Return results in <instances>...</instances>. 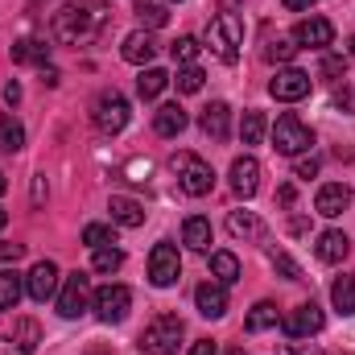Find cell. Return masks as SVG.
<instances>
[{
  "instance_id": "obj_1",
  "label": "cell",
  "mask_w": 355,
  "mask_h": 355,
  "mask_svg": "<svg viewBox=\"0 0 355 355\" xmlns=\"http://www.w3.org/2000/svg\"><path fill=\"white\" fill-rule=\"evenodd\" d=\"M103 17H107V12H103V0L67 4V8L54 12V37H58L62 46H83V42H91V37L99 33Z\"/></svg>"
},
{
  "instance_id": "obj_2",
  "label": "cell",
  "mask_w": 355,
  "mask_h": 355,
  "mask_svg": "<svg viewBox=\"0 0 355 355\" xmlns=\"http://www.w3.org/2000/svg\"><path fill=\"white\" fill-rule=\"evenodd\" d=\"M202 42H207V50H211L219 62H236V58H240V46H244V25H240V17H236V12L211 17Z\"/></svg>"
},
{
  "instance_id": "obj_3",
  "label": "cell",
  "mask_w": 355,
  "mask_h": 355,
  "mask_svg": "<svg viewBox=\"0 0 355 355\" xmlns=\"http://www.w3.org/2000/svg\"><path fill=\"white\" fill-rule=\"evenodd\" d=\"M182 318L178 314H157L145 331H141V352L145 355H178V343H182Z\"/></svg>"
},
{
  "instance_id": "obj_4",
  "label": "cell",
  "mask_w": 355,
  "mask_h": 355,
  "mask_svg": "<svg viewBox=\"0 0 355 355\" xmlns=\"http://www.w3.org/2000/svg\"><path fill=\"white\" fill-rule=\"evenodd\" d=\"M310 145H314V132H310L293 112H285V116L272 124V149H277V153H285V157H302Z\"/></svg>"
},
{
  "instance_id": "obj_5",
  "label": "cell",
  "mask_w": 355,
  "mask_h": 355,
  "mask_svg": "<svg viewBox=\"0 0 355 355\" xmlns=\"http://www.w3.org/2000/svg\"><path fill=\"white\" fill-rule=\"evenodd\" d=\"M174 174H178V186H182L190 198H202V194H211V186H215V170H211L202 157H194V153H178Z\"/></svg>"
},
{
  "instance_id": "obj_6",
  "label": "cell",
  "mask_w": 355,
  "mask_h": 355,
  "mask_svg": "<svg viewBox=\"0 0 355 355\" xmlns=\"http://www.w3.org/2000/svg\"><path fill=\"white\" fill-rule=\"evenodd\" d=\"M95 128L103 132V137H116V132H124L128 128V120H132V112H128V99L120 95V91H103L99 99H95Z\"/></svg>"
},
{
  "instance_id": "obj_7",
  "label": "cell",
  "mask_w": 355,
  "mask_h": 355,
  "mask_svg": "<svg viewBox=\"0 0 355 355\" xmlns=\"http://www.w3.org/2000/svg\"><path fill=\"white\" fill-rule=\"evenodd\" d=\"M128 306H132L128 285H103V289H95V297H91V310H95L99 322H124V318H128Z\"/></svg>"
},
{
  "instance_id": "obj_8",
  "label": "cell",
  "mask_w": 355,
  "mask_h": 355,
  "mask_svg": "<svg viewBox=\"0 0 355 355\" xmlns=\"http://www.w3.org/2000/svg\"><path fill=\"white\" fill-rule=\"evenodd\" d=\"M322 327H327V314H322L318 302H302V306H293V310L281 318V331H285L289 339H310V335H318Z\"/></svg>"
},
{
  "instance_id": "obj_9",
  "label": "cell",
  "mask_w": 355,
  "mask_h": 355,
  "mask_svg": "<svg viewBox=\"0 0 355 355\" xmlns=\"http://www.w3.org/2000/svg\"><path fill=\"white\" fill-rule=\"evenodd\" d=\"M178 277H182V257H178V248L170 240L153 244V252H149V281H153L157 289H170V285H178Z\"/></svg>"
},
{
  "instance_id": "obj_10",
  "label": "cell",
  "mask_w": 355,
  "mask_h": 355,
  "mask_svg": "<svg viewBox=\"0 0 355 355\" xmlns=\"http://www.w3.org/2000/svg\"><path fill=\"white\" fill-rule=\"evenodd\" d=\"M91 281L87 272H71L67 281H62V293H58V314L62 318H79V314H87L91 310Z\"/></svg>"
},
{
  "instance_id": "obj_11",
  "label": "cell",
  "mask_w": 355,
  "mask_h": 355,
  "mask_svg": "<svg viewBox=\"0 0 355 355\" xmlns=\"http://www.w3.org/2000/svg\"><path fill=\"white\" fill-rule=\"evenodd\" d=\"M268 95L281 99V103H297V99L310 95V75L297 71V67H281V71L272 75V83H268Z\"/></svg>"
},
{
  "instance_id": "obj_12",
  "label": "cell",
  "mask_w": 355,
  "mask_h": 355,
  "mask_svg": "<svg viewBox=\"0 0 355 355\" xmlns=\"http://www.w3.org/2000/svg\"><path fill=\"white\" fill-rule=\"evenodd\" d=\"M42 339V327L33 318H17L8 335H0V355H33Z\"/></svg>"
},
{
  "instance_id": "obj_13",
  "label": "cell",
  "mask_w": 355,
  "mask_h": 355,
  "mask_svg": "<svg viewBox=\"0 0 355 355\" xmlns=\"http://www.w3.org/2000/svg\"><path fill=\"white\" fill-rule=\"evenodd\" d=\"M293 42L306 46V50H327V46L335 42V25H331L327 17H306V21H297Z\"/></svg>"
},
{
  "instance_id": "obj_14",
  "label": "cell",
  "mask_w": 355,
  "mask_h": 355,
  "mask_svg": "<svg viewBox=\"0 0 355 355\" xmlns=\"http://www.w3.org/2000/svg\"><path fill=\"white\" fill-rule=\"evenodd\" d=\"M25 293L33 302H50L58 293V265L54 261H37L29 268V277H25Z\"/></svg>"
},
{
  "instance_id": "obj_15",
  "label": "cell",
  "mask_w": 355,
  "mask_h": 355,
  "mask_svg": "<svg viewBox=\"0 0 355 355\" xmlns=\"http://www.w3.org/2000/svg\"><path fill=\"white\" fill-rule=\"evenodd\" d=\"M194 306H198L202 318H223V314H227V285H219L215 277L202 281V285L194 289Z\"/></svg>"
},
{
  "instance_id": "obj_16",
  "label": "cell",
  "mask_w": 355,
  "mask_h": 355,
  "mask_svg": "<svg viewBox=\"0 0 355 355\" xmlns=\"http://www.w3.org/2000/svg\"><path fill=\"white\" fill-rule=\"evenodd\" d=\"M347 207H352V190H347L343 182H327V186H318V194H314V211H318V215L335 219V215H343Z\"/></svg>"
},
{
  "instance_id": "obj_17",
  "label": "cell",
  "mask_w": 355,
  "mask_h": 355,
  "mask_svg": "<svg viewBox=\"0 0 355 355\" xmlns=\"http://www.w3.org/2000/svg\"><path fill=\"white\" fill-rule=\"evenodd\" d=\"M232 190L240 194V198H252L257 190H261V162L257 157H236L232 162Z\"/></svg>"
},
{
  "instance_id": "obj_18",
  "label": "cell",
  "mask_w": 355,
  "mask_h": 355,
  "mask_svg": "<svg viewBox=\"0 0 355 355\" xmlns=\"http://www.w3.org/2000/svg\"><path fill=\"white\" fill-rule=\"evenodd\" d=\"M198 128H202L211 141H227V132H232V107H227L223 99H215L211 107H202V116H198Z\"/></svg>"
},
{
  "instance_id": "obj_19",
  "label": "cell",
  "mask_w": 355,
  "mask_h": 355,
  "mask_svg": "<svg viewBox=\"0 0 355 355\" xmlns=\"http://www.w3.org/2000/svg\"><path fill=\"white\" fill-rule=\"evenodd\" d=\"M120 54H124V62H132V67L145 71V62H153V54H157V42H153L149 29H137V33L124 37V50Z\"/></svg>"
},
{
  "instance_id": "obj_20",
  "label": "cell",
  "mask_w": 355,
  "mask_h": 355,
  "mask_svg": "<svg viewBox=\"0 0 355 355\" xmlns=\"http://www.w3.org/2000/svg\"><path fill=\"white\" fill-rule=\"evenodd\" d=\"M227 232H232L236 240H252V244L265 240V223L257 219V211H232V215H227Z\"/></svg>"
},
{
  "instance_id": "obj_21",
  "label": "cell",
  "mask_w": 355,
  "mask_h": 355,
  "mask_svg": "<svg viewBox=\"0 0 355 355\" xmlns=\"http://www.w3.org/2000/svg\"><path fill=\"white\" fill-rule=\"evenodd\" d=\"M314 252H318V261H322V265H339V261L352 252V240H347L343 232H335V227H331V232H322V236H318Z\"/></svg>"
},
{
  "instance_id": "obj_22",
  "label": "cell",
  "mask_w": 355,
  "mask_h": 355,
  "mask_svg": "<svg viewBox=\"0 0 355 355\" xmlns=\"http://www.w3.org/2000/svg\"><path fill=\"white\" fill-rule=\"evenodd\" d=\"M107 211H112V223H120V227H141V223H145V207H141L137 198H124V194H112V202H107Z\"/></svg>"
},
{
  "instance_id": "obj_23",
  "label": "cell",
  "mask_w": 355,
  "mask_h": 355,
  "mask_svg": "<svg viewBox=\"0 0 355 355\" xmlns=\"http://www.w3.org/2000/svg\"><path fill=\"white\" fill-rule=\"evenodd\" d=\"M182 244H186L190 252H207V248H211V219L190 215V219L182 223Z\"/></svg>"
},
{
  "instance_id": "obj_24",
  "label": "cell",
  "mask_w": 355,
  "mask_h": 355,
  "mask_svg": "<svg viewBox=\"0 0 355 355\" xmlns=\"http://www.w3.org/2000/svg\"><path fill=\"white\" fill-rule=\"evenodd\" d=\"M186 124H190V116H186L178 103H162V107L153 112V128H157V137H178Z\"/></svg>"
},
{
  "instance_id": "obj_25",
  "label": "cell",
  "mask_w": 355,
  "mask_h": 355,
  "mask_svg": "<svg viewBox=\"0 0 355 355\" xmlns=\"http://www.w3.org/2000/svg\"><path fill=\"white\" fill-rule=\"evenodd\" d=\"M46 58H50V46L37 42V37H21L12 46V62L17 67H46Z\"/></svg>"
},
{
  "instance_id": "obj_26",
  "label": "cell",
  "mask_w": 355,
  "mask_h": 355,
  "mask_svg": "<svg viewBox=\"0 0 355 355\" xmlns=\"http://www.w3.org/2000/svg\"><path fill=\"white\" fill-rule=\"evenodd\" d=\"M331 306H335L343 318L355 314V272H343V277L331 285Z\"/></svg>"
},
{
  "instance_id": "obj_27",
  "label": "cell",
  "mask_w": 355,
  "mask_h": 355,
  "mask_svg": "<svg viewBox=\"0 0 355 355\" xmlns=\"http://www.w3.org/2000/svg\"><path fill=\"white\" fill-rule=\"evenodd\" d=\"M211 277L219 285H236L240 281V257L236 252H211Z\"/></svg>"
},
{
  "instance_id": "obj_28",
  "label": "cell",
  "mask_w": 355,
  "mask_h": 355,
  "mask_svg": "<svg viewBox=\"0 0 355 355\" xmlns=\"http://www.w3.org/2000/svg\"><path fill=\"white\" fill-rule=\"evenodd\" d=\"M25 149V128L17 116H0V153H21Z\"/></svg>"
},
{
  "instance_id": "obj_29",
  "label": "cell",
  "mask_w": 355,
  "mask_h": 355,
  "mask_svg": "<svg viewBox=\"0 0 355 355\" xmlns=\"http://www.w3.org/2000/svg\"><path fill=\"white\" fill-rule=\"evenodd\" d=\"M21 293H25V285H21V277H17L12 268H0V310H17V302H21Z\"/></svg>"
},
{
  "instance_id": "obj_30",
  "label": "cell",
  "mask_w": 355,
  "mask_h": 355,
  "mask_svg": "<svg viewBox=\"0 0 355 355\" xmlns=\"http://www.w3.org/2000/svg\"><path fill=\"white\" fill-rule=\"evenodd\" d=\"M170 83V75L166 71H157V67H149V71H141V79H137V91H141V99H157L162 91Z\"/></svg>"
},
{
  "instance_id": "obj_31",
  "label": "cell",
  "mask_w": 355,
  "mask_h": 355,
  "mask_svg": "<svg viewBox=\"0 0 355 355\" xmlns=\"http://www.w3.org/2000/svg\"><path fill=\"white\" fill-rule=\"evenodd\" d=\"M137 17H141L149 29H162V25L170 21V8H166V4H157V0H137Z\"/></svg>"
},
{
  "instance_id": "obj_32",
  "label": "cell",
  "mask_w": 355,
  "mask_h": 355,
  "mask_svg": "<svg viewBox=\"0 0 355 355\" xmlns=\"http://www.w3.org/2000/svg\"><path fill=\"white\" fill-rule=\"evenodd\" d=\"M268 327H277V306H272V302H257L252 314H248V331L261 335V331H268Z\"/></svg>"
},
{
  "instance_id": "obj_33",
  "label": "cell",
  "mask_w": 355,
  "mask_h": 355,
  "mask_svg": "<svg viewBox=\"0 0 355 355\" xmlns=\"http://www.w3.org/2000/svg\"><path fill=\"white\" fill-rule=\"evenodd\" d=\"M261 137H265V116H261V112H244V120H240V141H244V145H261Z\"/></svg>"
},
{
  "instance_id": "obj_34",
  "label": "cell",
  "mask_w": 355,
  "mask_h": 355,
  "mask_svg": "<svg viewBox=\"0 0 355 355\" xmlns=\"http://www.w3.org/2000/svg\"><path fill=\"white\" fill-rule=\"evenodd\" d=\"M202 83H207V75H202V67H182L174 79V87L182 91V95H194V91H202Z\"/></svg>"
},
{
  "instance_id": "obj_35",
  "label": "cell",
  "mask_w": 355,
  "mask_h": 355,
  "mask_svg": "<svg viewBox=\"0 0 355 355\" xmlns=\"http://www.w3.org/2000/svg\"><path fill=\"white\" fill-rule=\"evenodd\" d=\"M120 265H124V252L120 248H95V257H91V268L95 272H116Z\"/></svg>"
},
{
  "instance_id": "obj_36",
  "label": "cell",
  "mask_w": 355,
  "mask_h": 355,
  "mask_svg": "<svg viewBox=\"0 0 355 355\" xmlns=\"http://www.w3.org/2000/svg\"><path fill=\"white\" fill-rule=\"evenodd\" d=\"M268 261H272V268H277L285 281H306V277H302V268H297V261H293L289 252H277V248H272V252H268Z\"/></svg>"
},
{
  "instance_id": "obj_37",
  "label": "cell",
  "mask_w": 355,
  "mask_h": 355,
  "mask_svg": "<svg viewBox=\"0 0 355 355\" xmlns=\"http://www.w3.org/2000/svg\"><path fill=\"white\" fill-rule=\"evenodd\" d=\"M293 54H297V42H289V37H277V42H268V46H265L268 62H289Z\"/></svg>"
},
{
  "instance_id": "obj_38",
  "label": "cell",
  "mask_w": 355,
  "mask_h": 355,
  "mask_svg": "<svg viewBox=\"0 0 355 355\" xmlns=\"http://www.w3.org/2000/svg\"><path fill=\"white\" fill-rule=\"evenodd\" d=\"M170 54H174V62H182V67H194V58H198V42H194V37H178L174 46H170Z\"/></svg>"
},
{
  "instance_id": "obj_39",
  "label": "cell",
  "mask_w": 355,
  "mask_h": 355,
  "mask_svg": "<svg viewBox=\"0 0 355 355\" xmlns=\"http://www.w3.org/2000/svg\"><path fill=\"white\" fill-rule=\"evenodd\" d=\"M83 244H87V248H107V244H112V227H107V223H87V227H83Z\"/></svg>"
},
{
  "instance_id": "obj_40",
  "label": "cell",
  "mask_w": 355,
  "mask_h": 355,
  "mask_svg": "<svg viewBox=\"0 0 355 355\" xmlns=\"http://www.w3.org/2000/svg\"><path fill=\"white\" fill-rule=\"evenodd\" d=\"M293 178H302V182L318 178V157H297V166H293Z\"/></svg>"
},
{
  "instance_id": "obj_41",
  "label": "cell",
  "mask_w": 355,
  "mask_h": 355,
  "mask_svg": "<svg viewBox=\"0 0 355 355\" xmlns=\"http://www.w3.org/2000/svg\"><path fill=\"white\" fill-rule=\"evenodd\" d=\"M281 355H331V352H322V347H314V343H285Z\"/></svg>"
},
{
  "instance_id": "obj_42",
  "label": "cell",
  "mask_w": 355,
  "mask_h": 355,
  "mask_svg": "<svg viewBox=\"0 0 355 355\" xmlns=\"http://www.w3.org/2000/svg\"><path fill=\"white\" fill-rule=\"evenodd\" d=\"M335 107H343V112H355V91L343 83V87H335Z\"/></svg>"
},
{
  "instance_id": "obj_43",
  "label": "cell",
  "mask_w": 355,
  "mask_h": 355,
  "mask_svg": "<svg viewBox=\"0 0 355 355\" xmlns=\"http://www.w3.org/2000/svg\"><path fill=\"white\" fill-rule=\"evenodd\" d=\"M322 75L339 79V75H343V58H322Z\"/></svg>"
},
{
  "instance_id": "obj_44",
  "label": "cell",
  "mask_w": 355,
  "mask_h": 355,
  "mask_svg": "<svg viewBox=\"0 0 355 355\" xmlns=\"http://www.w3.org/2000/svg\"><path fill=\"white\" fill-rule=\"evenodd\" d=\"M21 257H25L21 244H0V261H21Z\"/></svg>"
},
{
  "instance_id": "obj_45",
  "label": "cell",
  "mask_w": 355,
  "mask_h": 355,
  "mask_svg": "<svg viewBox=\"0 0 355 355\" xmlns=\"http://www.w3.org/2000/svg\"><path fill=\"white\" fill-rule=\"evenodd\" d=\"M190 355H215V343H211V339H198V343L190 347Z\"/></svg>"
},
{
  "instance_id": "obj_46",
  "label": "cell",
  "mask_w": 355,
  "mask_h": 355,
  "mask_svg": "<svg viewBox=\"0 0 355 355\" xmlns=\"http://www.w3.org/2000/svg\"><path fill=\"white\" fill-rule=\"evenodd\" d=\"M289 232H293V236H306V232H310V223H306V219H289Z\"/></svg>"
},
{
  "instance_id": "obj_47",
  "label": "cell",
  "mask_w": 355,
  "mask_h": 355,
  "mask_svg": "<svg viewBox=\"0 0 355 355\" xmlns=\"http://www.w3.org/2000/svg\"><path fill=\"white\" fill-rule=\"evenodd\" d=\"M219 4V12H236V8H244V0H215Z\"/></svg>"
},
{
  "instance_id": "obj_48",
  "label": "cell",
  "mask_w": 355,
  "mask_h": 355,
  "mask_svg": "<svg viewBox=\"0 0 355 355\" xmlns=\"http://www.w3.org/2000/svg\"><path fill=\"white\" fill-rule=\"evenodd\" d=\"M281 4H285V8H289V12H302V8H310V4H314V0H281Z\"/></svg>"
},
{
  "instance_id": "obj_49",
  "label": "cell",
  "mask_w": 355,
  "mask_h": 355,
  "mask_svg": "<svg viewBox=\"0 0 355 355\" xmlns=\"http://www.w3.org/2000/svg\"><path fill=\"white\" fill-rule=\"evenodd\" d=\"M4 99L17 103V99H21V83H8V87H4Z\"/></svg>"
},
{
  "instance_id": "obj_50",
  "label": "cell",
  "mask_w": 355,
  "mask_h": 355,
  "mask_svg": "<svg viewBox=\"0 0 355 355\" xmlns=\"http://www.w3.org/2000/svg\"><path fill=\"white\" fill-rule=\"evenodd\" d=\"M277 198H281V207H289V202H293V186H281Z\"/></svg>"
},
{
  "instance_id": "obj_51",
  "label": "cell",
  "mask_w": 355,
  "mask_h": 355,
  "mask_svg": "<svg viewBox=\"0 0 355 355\" xmlns=\"http://www.w3.org/2000/svg\"><path fill=\"white\" fill-rule=\"evenodd\" d=\"M4 223H8V211H4V207H0V232H4Z\"/></svg>"
},
{
  "instance_id": "obj_52",
  "label": "cell",
  "mask_w": 355,
  "mask_h": 355,
  "mask_svg": "<svg viewBox=\"0 0 355 355\" xmlns=\"http://www.w3.org/2000/svg\"><path fill=\"white\" fill-rule=\"evenodd\" d=\"M347 54H352V58H355V37H352V42H347Z\"/></svg>"
},
{
  "instance_id": "obj_53",
  "label": "cell",
  "mask_w": 355,
  "mask_h": 355,
  "mask_svg": "<svg viewBox=\"0 0 355 355\" xmlns=\"http://www.w3.org/2000/svg\"><path fill=\"white\" fill-rule=\"evenodd\" d=\"M4 190H8V182H4V174H0V194H4Z\"/></svg>"
},
{
  "instance_id": "obj_54",
  "label": "cell",
  "mask_w": 355,
  "mask_h": 355,
  "mask_svg": "<svg viewBox=\"0 0 355 355\" xmlns=\"http://www.w3.org/2000/svg\"><path fill=\"white\" fill-rule=\"evenodd\" d=\"M87 355H112V352H99V347H95V352H87Z\"/></svg>"
}]
</instances>
